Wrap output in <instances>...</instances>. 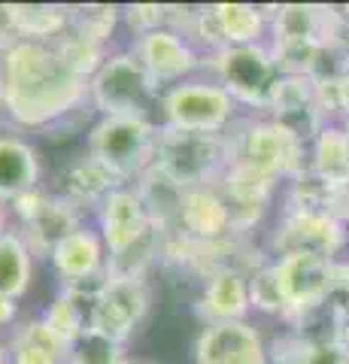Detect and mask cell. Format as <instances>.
<instances>
[{
    "label": "cell",
    "mask_w": 349,
    "mask_h": 364,
    "mask_svg": "<svg viewBox=\"0 0 349 364\" xmlns=\"http://www.w3.org/2000/svg\"><path fill=\"white\" fill-rule=\"evenodd\" d=\"M33 270H37V255L31 252L25 237L9 225L0 234V294L21 301L33 286Z\"/></svg>",
    "instance_id": "cell-23"
},
{
    "label": "cell",
    "mask_w": 349,
    "mask_h": 364,
    "mask_svg": "<svg viewBox=\"0 0 349 364\" xmlns=\"http://www.w3.org/2000/svg\"><path fill=\"white\" fill-rule=\"evenodd\" d=\"M331 191L334 186L316 176L313 170H301L295 179L283 186V210H310V213H331Z\"/></svg>",
    "instance_id": "cell-30"
},
{
    "label": "cell",
    "mask_w": 349,
    "mask_h": 364,
    "mask_svg": "<svg viewBox=\"0 0 349 364\" xmlns=\"http://www.w3.org/2000/svg\"><path fill=\"white\" fill-rule=\"evenodd\" d=\"M92 306H95L92 298L58 286V294H55L52 304L43 310V318H46V325L70 346L73 340L82 337L88 331V325H92Z\"/></svg>",
    "instance_id": "cell-27"
},
{
    "label": "cell",
    "mask_w": 349,
    "mask_h": 364,
    "mask_svg": "<svg viewBox=\"0 0 349 364\" xmlns=\"http://www.w3.org/2000/svg\"><path fill=\"white\" fill-rule=\"evenodd\" d=\"M6 210L13 213V222H16L13 228L28 240L31 252L37 258H49L52 249L58 246L64 237H70L76 228H82L88 222L85 213H80L70 200L55 195L46 186L16 198Z\"/></svg>",
    "instance_id": "cell-8"
},
{
    "label": "cell",
    "mask_w": 349,
    "mask_h": 364,
    "mask_svg": "<svg viewBox=\"0 0 349 364\" xmlns=\"http://www.w3.org/2000/svg\"><path fill=\"white\" fill-rule=\"evenodd\" d=\"M270 255L283 252H310L337 261L349 252V225L334 213L310 210H279V219L270 231Z\"/></svg>",
    "instance_id": "cell-10"
},
{
    "label": "cell",
    "mask_w": 349,
    "mask_h": 364,
    "mask_svg": "<svg viewBox=\"0 0 349 364\" xmlns=\"http://www.w3.org/2000/svg\"><path fill=\"white\" fill-rule=\"evenodd\" d=\"M16 318H18V301L4 298V294H0V328L16 325Z\"/></svg>",
    "instance_id": "cell-38"
},
{
    "label": "cell",
    "mask_w": 349,
    "mask_h": 364,
    "mask_svg": "<svg viewBox=\"0 0 349 364\" xmlns=\"http://www.w3.org/2000/svg\"><path fill=\"white\" fill-rule=\"evenodd\" d=\"M149 310H152L149 279L107 277V286L97 294V301L92 306V325L88 328L125 346L128 340L143 328Z\"/></svg>",
    "instance_id": "cell-11"
},
{
    "label": "cell",
    "mask_w": 349,
    "mask_h": 364,
    "mask_svg": "<svg viewBox=\"0 0 349 364\" xmlns=\"http://www.w3.org/2000/svg\"><path fill=\"white\" fill-rule=\"evenodd\" d=\"M46 261L55 273V279H58V286H76V282L95 279V277H107L109 255L104 240H100V231L92 222H85L70 237H64Z\"/></svg>",
    "instance_id": "cell-17"
},
{
    "label": "cell",
    "mask_w": 349,
    "mask_h": 364,
    "mask_svg": "<svg viewBox=\"0 0 349 364\" xmlns=\"http://www.w3.org/2000/svg\"><path fill=\"white\" fill-rule=\"evenodd\" d=\"M0 364H9V349H6L4 340H0Z\"/></svg>",
    "instance_id": "cell-40"
},
{
    "label": "cell",
    "mask_w": 349,
    "mask_h": 364,
    "mask_svg": "<svg viewBox=\"0 0 349 364\" xmlns=\"http://www.w3.org/2000/svg\"><path fill=\"white\" fill-rule=\"evenodd\" d=\"M267 358L270 364H349L340 343H301L289 331L267 343Z\"/></svg>",
    "instance_id": "cell-28"
},
{
    "label": "cell",
    "mask_w": 349,
    "mask_h": 364,
    "mask_svg": "<svg viewBox=\"0 0 349 364\" xmlns=\"http://www.w3.org/2000/svg\"><path fill=\"white\" fill-rule=\"evenodd\" d=\"M307 167L331 186L349 176V140L340 122H328L316 134V140L310 143L307 152Z\"/></svg>",
    "instance_id": "cell-26"
},
{
    "label": "cell",
    "mask_w": 349,
    "mask_h": 364,
    "mask_svg": "<svg viewBox=\"0 0 349 364\" xmlns=\"http://www.w3.org/2000/svg\"><path fill=\"white\" fill-rule=\"evenodd\" d=\"M334 286L343 301H349V252L334 261Z\"/></svg>",
    "instance_id": "cell-36"
},
{
    "label": "cell",
    "mask_w": 349,
    "mask_h": 364,
    "mask_svg": "<svg viewBox=\"0 0 349 364\" xmlns=\"http://www.w3.org/2000/svg\"><path fill=\"white\" fill-rule=\"evenodd\" d=\"M216 186L231 210L234 237H249L255 228L264 222V215L274 207V200L283 195V182H276L274 176H264V173H258V170L237 164V161H231L225 167V173Z\"/></svg>",
    "instance_id": "cell-13"
},
{
    "label": "cell",
    "mask_w": 349,
    "mask_h": 364,
    "mask_svg": "<svg viewBox=\"0 0 349 364\" xmlns=\"http://www.w3.org/2000/svg\"><path fill=\"white\" fill-rule=\"evenodd\" d=\"M55 52L61 55V61L70 67L76 76L92 79V76L97 73V67L107 61V55H109L112 49H107V46H100V43H95V40L82 37V33H76V31H67L64 37L55 43Z\"/></svg>",
    "instance_id": "cell-31"
},
{
    "label": "cell",
    "mask_w": 349,
    "mask_h": 364,
    "mask_svg": "<svg viewBox=\"0 0 349 364\" xmlns=\"http://www.w3.org/2000/svg\"><path fill=\"white\" fill-rule=\"evenodd\" d=\"M228 140L231 161L252 167L264 176H274L283 186L295 179L301 170H307L310 146L270 116H243L228 131Z\"/></svg>",
    "instance_id": "cell-5"
},
{
    "label": "cell",
    "mask_w": 349,
    "mask_h": 364,
    "mask_svg": "<svg viewBox=\"0 0 349 364\" xmlns=\"http://www.w3.org/2000/svg\"><path fill=\"white\" fill-rule=\"evenodd\" d=\"M340 346H343V352L349 355V322H346V328H343V337H340Z\"/></svg>",
    "instance_id": "cell-39"
},
{
    "label": "cell",
    "mask_w": 349,
    "mask_h": 364,
    "mask_svg": "<svg viewBox=\"0 0 349 364\" xmlns=\"http://www.w3.org/2000/svg\"><path fill=\"white\" fill-rule=\"evenodd\" d=\"M140 191V198L149 210L152 225L161 234H176V222H179V207H183V195L186 188H179L173 179H167L161 170L149 167L146 173L134 182Z\"/></svg>",
    "instance_id": "cell-25"
},
{
    "label": "cell",
    "mask_w": 349,
    "mask_h": 364,
    "mask_svg": "<svg viewBox=\"0 0 349 364\" xmlns=\"http://www.w3.org/2000/svg\"><path fill=\"white\" fill-rule=\"evenodd\" d=\"M171 18V6L167 4H131L122 6V28L131 33V40L146 37V33L167 28Z\"/></svg>",
    "instance_id": "cell-34"
},
{
    "label": "cell",
    "mask_w": 349,
    "mask_h": 364,
    "mask_svg": "<svg viewBox=\"0 0 349 364\" xmlns=\"http://www.w3.org/2000/svg\"><path fill=\"white\" fill-rule=\"evenodd\" d=\"M240 119L243 109L207 73L164 88L159 97V116H155L161 128L191 134H228Z\"/></svg>",
    "instance_id": "cell-3"
},
{
    "label": "cell",
    "mask_w": 349,
    "mask_h": 364,
    "mask_svg": "<svg viewBox=\"0 0 349 364\" xmlns=\"http://www.w3.org/2000/svg\"><path fill=\"white\" fill-rule=\"evenodd\" d=\"M331 213L343 225H349V176L343 182H337L334 191H331Z\"/></svg>",
    "instance_id": "cell-35"
},
{
    "label": "cell",
    "mask_w": 349,
    "mask_h": 364,
    "mask_svg": "<svg viewBox=\"0 0 349 364\" xmlns=\"http://www.w3.org/2000/svg\"><path fill=\"white\" fill-rule=\"evenodd\" d=\"M161 88L131 49H112L88 79V107L95 116H159Z\"/></svg>",
    "instance_id": "cell-4"
},
{
    "label": "cell",
    "mask_w": 349,
    "mask_h": 364,
    "mask_svg": "<svg viewBox=\"0 0 349 364\" xmlns=\"http://www.w3.org/2000/svg\"><path fill=\"white\" fill-rule=\"evenodd\" d=\"M88 107V79L49 43L13 40L0 49V112L16 131H49Z\"/></svg>",
    "instance_id": "cell-1"
},
{
    "label": "cell",
    "mask_w": 349,
    "mask_h": 364,
    "mask_svg": "<svg viewBox=\"0 0 349 364\" xmlns=\"http://www.w3.org/2000/svg\"><path fill=\"white\" fill-rule=\"evenodd\" d=\"M191 358L195 364H270L267 340L249 318L204 325L195 337Z\"/></svg>",
    "instance_id": "cell-15"
},
{
    "label": "cell",
    "mask_w": 349,
    "mask_h": 364,
    "mask_svg": "<svg viewBox=\"0 0 349 364\" xmlns=\"http://www.w3.org/2000/svg\"><path fill=\"white\" fill-rule=\"evenodd\" d=\"M204 73L228 91L234 104L246 109V116H264L283 76L267 43L225 46L219 52L204 55Z\"/></svg>",
    "instance_id": "cell-6"
},
{
    "label": "cell",
    "mask_w": 349,
    "mask_h": 364,
    "mask_svg": "<svg viewBox=\"0 0 349 364\" xmlns=\"http://www.w3.org/2000/svg\"><path fill=\"white\" fill-rule=\"evenodd\" d=\"M95 228L100 231L109 258L128 252L152 231H159L149 219V210H146L137 186H119L116 191H109V198L95 213Z\"/></svg>",
    "instance_id": "cell-14"
},
{
    "label": "cell",
    "mask_w": 349,
    "mask_h": 364,
    "mask_svg": "<svg viewBox=\"0 0 349 364\" xmlns=\"http://www.w3.org/2000/svg\"><path fill=\"white\" fill-rule=\"evenodd\" d=\"M176 234L191 243H222L234 237L231 210L225 203L219 186H198L186 188L183 207H179Z\"/></svg>",
    "instance_id": "cell-18"
},
{
    "label": "cell",
    "mask_w": 349,
    "mask_h": 364,
    "mask_svg": "<svg viewBox=\"0 0 349 364\" xmlns=\"http://www.w3.org/2000/svg\"><path fill=\"white\" fill-rule=\"evenodd\" d=\"M16 37V28H13V6L9 4H0V49L4 46H9Z\"/></svg>",
    "instance_id": "cell-37"
},
{
    "label": "cell",
    "mask_w": 349,
    "mask_h": 364,
    "mask_svg": "<svg viewBox=\"0 0 349 364\" xmlns=\"http://www.w3.org/2000/svg\"><path fill=\"white\" fill-rule=\"evenodd\" d=\"M225 46H255L270 37V6L258 4H210Z\"/></svg>",
    "instance_id": "cell-22"
},
{
    "label": "cell",
    "mask_w": 349,
    "mask_h": 364,
    "mask_svg": "<svg viewBox=\"0 0 349 364\" xmlns=\"http://www.w3.org/2000/svg\"><path fill=\"white\" fill-rule=\"evenodd\" d=\"M13 6V28L18 40L55 46L70 31L73 9L67 4H9Z\"/></svg>",
    "instance_id": "cell-24"
},
{
    "label": "cell",
    "mask_w": 349,
    "mask_h": 364,
    "mask_svg": "<svg viewBox=\"0 0 349 364\" xmlns=\"http://www.w3.org/2000/svg\"><path fill=\"white\" fill-rule=\"evenodd\" d=\"M340 124H343V131H346V140H349V119H346V122H340Z\"/></svg>",
    "instance_id": "cell-43"
},
{
    "label": "cell",
    "mask_w": 349,
    "mask_h": 364,
    "mask_svg": "<svg viewBox=\"0 0 349 364\" xmlns=\"http://www.w3.org/2000/svg\"><path fill=\"white\" fill-rule=\"evenodd\" d=\"M119 186H125V182H119L104 164L95 161L88 152H82L61 164V170L55 173L52 191L61 195L64 200H70L80 213L95 215L100 203L109 198V191H116Z\"/></svg>",
    "instance_id": "cell-19"
},
{
    "label": "cell",
    "mask_w": 349,
    "mask_h": 364,
    "mask_svg": "<svg viewBox=\"0 0 349 364\" xmlns=\"http://www.w3.org/2000/svg\"><path fill=\"white\" fill-rule=\"evenodd\" d=\"M70 9H73L70 31L112 49V40H116V33L122 31V6H116V4H82V6H70Z\"/></svg>",
    "instance_id": "cell-29"
},
{
    "label": "cell",
    "mask_w": 349,
    "mask_h": 364,
    "mask_svg": "<svg viewBox=\"0 0 349 364\" xmlns=\"http://www.w3.org/2000/svg\"><path fill=\"white\" fill-rule=\"evenodd\" d=\"M43 186V155L18 134H0V203L9 207L16 198Z\"/></svg>",
    "instance_id": "cell-20"
},
{
    "label": "cell",
    "mask_w": 349,
    "mask_h": 364,
    "mask_svg": "<svg viewBox=\"0 0 349 364\" xmlns=\"http://www.w3.org/2000/svg\"><path fill=\"white\" fill-rule=\"evenodd\" d=\"M122 358H128L125 346L92 328L67 346V364H119Z\"/></svg>",
    "instance_id": "cell-32"
},
{
    "label": "cell",
    "mask_w": 349,
    "mask_h": 364,
    "mask_svg": "<svg viewBox=\"0 0 349 364\" xmlns=\"http://www.w3.org/2000/svg\"><path fill=\"white\" fill-rule=\"evenodd\" d=\"M249 301H252V310L255 313H264V316H274L283 322L286 316V304L279 298V289L274 282V273H270V258L264 261L262 267H255L249 273Z\"/></svg>",
    "instance_id": "cell-33"
},
{
    "label": "cell",
    "mask_w": 349,
    "mask_h": 364,
    "mask_svg": "<svg viewBox=\"0 0 349 364\" xmlns=\"http://www.w3.org/2000/svg\"><path fill=\"white\" fill-rule=\"evenodd\" d=\"M228 164H231L228 134H191L159 124L152 167L161 170L167 179H173L179 188L216 186Z\"/></svg>",
    "instance_id": "cell-7"
},
{
    "label": "cell",
    "mask_w": 349,
    "mask_h": 364,
    "mask_svg": "<svg viewBox=\"0 0 349 364\" xmlns=\"http://www.w3.org/2000/svg\"><path fill=\"white\" fill-rule=\"evenodd\" d=\"M128 49L137 55V61L146 67V73L161 91L204 73V55L198 52V46L186 33L173 28H159L146 37L131 40Z\"/></svg>",
    "instance_id": "cell-12"
},
{
    "label": "cell",
    "mask_w": 349,
    "mask_h": 364,
    "mask_svg": "<svg viewBox=\"0 0 349 364\" xmlns=\"http://www.w3.org/2000/svg\"><path fill=\"white\" fill-rule=\"evenodd\" d=\"M6 349L9 364H67V343L46 325L43 316L16 325Z\"/></svg>",
    "instance_id": "cell-21"
},
{
    "label": "cell",
    "mask_w": 349,
    "mask_h": 364,
    "mask_svg": "<svg viewBox=\"0 0 349 364\" xmlns=\"http://www.w3.org/2000/svg\"><path fill=\"white\" fill-rule=\"evenodd\" d=\"M4 210H6V207H4V203H0V234H4L6 228H9V225H6V213H4Z\"/></svg>",
    "instance_id": "cell-41"
},
{
    "label": "cell",
    "mask_w": 349,
    "mask_h": 364,
    "mask_svg": "<svg viewBox=\"0 0 349 364\" xmlns=\"http://www.w3.org/2000/svg\"><path fill=\"white\" fill-rule=\"evenodd\" d=\"M270 273L279 289V298L286 304L283 322H289L291 316H301L319 306L325 301H331L337 294L334 286V261L310 252H283V255H270Z\"/></svg>",
    "instance_id": "cell-9"
},
{
    "label": "cell",
    "mask_w": 349,
    "mask_h": 364,
    "mask_svg": "<svg viewBox=\"0 0 349 364\" xmlns=\"http://www.w3.org/2000/svg\"><path fill=\"white\" fill-rule=\"evenodd\" d=\"M119 364H155V361H140V358H131V355H128V358H122Z\"/></svg>",
    "instance_id": "cell-42"
},
{
    "label": "cell",
    "mask_w": 349,
    "mask_h": 364,
    "mask_svg": "<svg viewBox=\"0 0 349 364\" xmlns=\"http://www.w3.org/2000/svg\"><path fill=\"white\" fill-rule=\"evenodd\" d=\"M195 313L200 325H222V322H246L252 313L249 301V273L225 267L204 277L200 291L195 298Z\"/></svg>",
    "instance_id": "cell-16"
},
{
    "label": "cell",
    "mask_w": 349,
    "mask_h": 364,
    "mask_svg": "<svg viewBox=\"0 0 349 364\" xmlns=\"http://www.w3.org/2000/svg\"><path fill=\"white\" fill-rule=\"evenodd\" d=\"M159 122L140 116H97L85 134V152L112 176L134 186L155 161Z\"/></svg>",
    "instance_id": "cell-2"
}]
</instances>
